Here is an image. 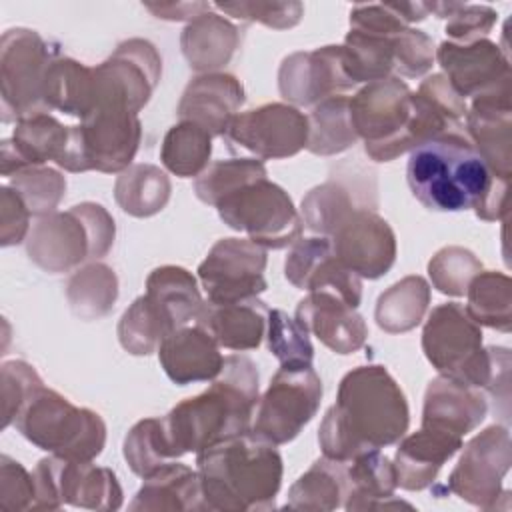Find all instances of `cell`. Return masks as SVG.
<instances>
[{"label": "cell", "mask_w": 512, "mask_h": 512, "mask_svg": "<svg viewBox=\"0 0 512 512\" xmlns=\"http://www.w3.org/2000/svg\"><path fill=\"white\" fill-rule=\"evenodd\" d=\"M284 276L298 290L334 292L352 308L360 306L362 278L334 256L328 236L298 238L288 250Z\"/></svg>", "instance_id": "obj_20"}, {"label": "cell", "mask_w": 512, "mask_h": 512, "mask_svg": "<svg viewBox=\"0 0 512 512\" xmlns=\"http://www.w3.org/2000/svg\"><path fill=\"white\" fill-rule=\"evenodd\" d=\"M434 42L418 28L406 26L394 36V72L404 78H418L434 64Z\"/></svg>", "instance_id": "obj_53"}, {"label": "cell", "mask_w": 512, "mask_h": 512, "mask_svg": "<svg viewBox=\"0 0 512 512\" xmlns=\"http://www.w3.org/2000/svg\"><path fill=\"white\" fill-rule=\"evenodd\" d=\"M510 464L512 442L508 428L500 424L488 426L464 446L444 490L472 506L494 510L498 498L506 494V490H502V480L508 474Z\"/></svg>", "instance_id": "obj_14"}, {"label": "cell", "mask_w": 512, "mask_h": 512, "mask_svg": "<svg viewBox=\"0 0 512 512\" xmlns=\"http://www.w3.org/2000/svg\"><path fill=\"white\" fill-rule=\"evenodd\" d=\"M410 424L406 394L380 364H366L344 374L336 402L326 410L318 444L330 460L354 456L400 442Z\"/></svg>", "instance_id": "obj_2"}, {"label": "cell", "mask_w": 512, "mask_h": 512, "mask_svg": "<svg viewBox=\"0 0 512 512\" xmlns=\"http://www.w3.org/2000/svg\"><path fill=\"white\" fill-rule=\"evenodd\" d=\"M334 256L358 278L376 280L396 262V234L370 208L354 210L330 236Z\"/></svg>", "instance_id": "obj_18"}, {"label": "cell", "mask_w": 512, "mask_h": 512, "mask_svg": "<svg viewBox=\"0 0 512 512\" xmlns=\"http://www.w3.org/2000/svg\"><path fill=\"white\" fill-rule=\"evenodd\" d=\"M482 272V262L462 246H446L428 262L432 286L446 296H464L470 280Z\"/></svg>", "instance_id": "obj_49"}, {"label": "cell", "mask_w": 512, "mask_h": 512, "mask_svg": "<svg viewBox=\"0 0 512 512\" xmlns=\"http://www.w3.org/2000/svg\"><path fill=\"white\" fill-rule=\"evenodd\" d=\"M268 352L280 366H312L314 346L308 330L284 310H270L266 322Z\"/></svg>", "instance_id": "obj_47"}, {"label": "cell", "mask_w": 512, "mask_h": 512, "mask_svg": "<svg viewBox=\"0 0 512 512\" xmlns=\"http://www.w3.org/2000/svg\"><path fill=\"white\" fill-rule=\"evenodd\" d=\"M258 398L260 376L256 364L242 354L226 356L220 374L204 392L178 402L162 418L174 456L198 454L250 430Z\"/></svg>", "instance_id": "obj_3"}, {"label": "cell", "mask_w": 512, "mask_h": 512, "mask_svg": "<svg viewBox=\"0 0 512 512\" xmlns=\"http://www.w3.org/2000/svg\"><path fill=\"white\" fill-rule=\"evenodd\" d=\"M468 316L478 326L500 332L512 330V280L498 270L478 272L466 288Z\"/></svg>", "instance_id": "obj_41"}, {"label": "cell", "mask_w": 512, "mask_h": 512, "mask_svg": "<svg viewBox=\"0 0 512 512\" xmlns=\"http://www.w3.org/2000/svg\"><path fill=\"white\" fill-rule=\"evenodd\" d=\"M94 100V68L68 56L54 58L44 78V104L48 110H60L82 120L94 108Z\"/></svg>", "instance_id": "obj_34"}, {"label": "cell", "mask_w": 512, "mask_h": 512, "mask_svg": "<svg viewBox=\"0 0 512 512\" xmlns=\"http://www.w3.org/2000/svg\"><path fill=\"white\" fill-rule=\"evenodd\" d=\"M434 58L444 70L450 86L466 100L484 94L504 80L512 78L510 60L500 46L488 38H478L472 42H452L444 40Z\"/></svg>", "instance_id": "obj_22"}, {"label": "cell", "mask_w": 512, "mask_h": 512, "mask_svg": "<svg viewBox=\"0 0 512 512\" xmlns=\"http://www.w3.org/2000/svg\"><path fill=\"white\" fill-rule=\"evenodd\" d=\"M430 304V284L422 276H406L378 296L374 308L376 324L388 334L416 328Z\"/></svg>", "instance_id": "obj_38"}, {"label": "cell", "mask_w": 512, "mask_h": 512, "mask_svg": "<svg viewBox=\"0 0 512 512\" xmlns=\"http://www.w3.org/2000/svg\"><path fill=\"white\" fill-rule=\"evenodd\" d=\"M212 6L234 18L260 22L276 30L296 26L304 14V6L300 2H218Z\"/></svg>", "instance_id": "obj_52"}, {"label": "cell", "mask_w": 512, "mask_h": 512, "mask_svg": "<svg viewBox=\"0 0 512 512\" xmlns=\"http://www.w3.org/2000/svg\"><path fill=\"white\" fill-rule=\"evenodd\" d=\"M118 298V278L114 270L102 262H90L76 270L66 284V300L80 320H100Z\"/></svg>", "instance_id": "obj_40"}, {"label": "cell", "mask_w": 512, "mask_h": 512, "mask_svg": "<svg viewBox=\"0 0 512 512\" xmlns=\"http://www.w3.org/2000/svg\"><path fill=\"white\" fill-rule=\"evenodd\" d=\"M2 376V428L14 424V418L22 406L44 386L34 366L24 360L4 362L0 368Z\"/></svg>", "instance_id": "obj_51"}, {"label": "cell", "mask_w": 512, "mask_h": 512, "mask_svg": "<svg viewBox=\"0 0 512 512\" xmlns=\"http://www.w3.org/2000/svg\"><path fill=\"white\" fill-rule=\"evenodd\" d=\"M34 510H60L64 504L86 510H118L122 486L110 468L56 454L42 458L34 472Z\"/></svg>", "instance_id": "obj_12"}, {"label": "cell", "mask_w": 512, "mask_h": 512, "mask_svg": "<svg viewBox=\"0 0 512 512\" xmlns=\"http://www.w3.org/2000/svg\"><path fill=\"white\" fill-rule=\"evenodd\" d=\"M210 154L212 134L188 120L174 124L166 132L160 148L164 168L178 178H198L208 168Z\"/></svg>", "instance_id": "obj_43"}, {"label": "cell", "mask_w": 512, "mask_h": 512, "mask_svg": "<svg viewBox=\"0 0 512 512\" xmlns=\"http://www.w3.org/2000/svg\"><path fill=\"white\" fill-rule=\"evenodd\" d=\"M124 460L142 480L176 460L166 440L162 418H144L128 430L124 438Z\"/></svg>", "instance_id": "obj_46"}, {"label": "cell", "mask_w": 512, "mask_h": 512, "mask_svg": "<svg viewBox=\"0 0 512 512\" xmlns=\"http://www.w3.org/2000/svg\"><path fill=\"white\" fill-rule=\"evenodd\" d=\"M172 184L164 170L154 164H130L114 184V198L122 212L134 218H148L164 210Z\"/></svg>", "instance_id": "obj_36"}, {"label": "cell", "mask_w": 512, "mask_h": 512, "mask_svg": "<svg viewBox=\"0 0 512 512\" xmlns=\"http://www.w3.org/2000/svg\"><path fill=\"white\" fill-rule=\"evenodd\" d=\"M396 488L394 464L380 450H368L346 462V496L342 506L350 512L412 508L404 500H394Z\"/></svg>", "instance_id": "obj_30"}, {"label": "cell", "mask_w": 512, "mask_h": 512, "mask_svg": "<svg viewBox=\"0 0 512 512\" xmlns=\"http://www.w3.org/2000/svg\"><path fill=\"white\" fill-rule=\"evenodd\" d=\"M70 126H62L50 112L26 116L16 122L12 138L2 140V176L10 178L30 166L58 162L68 144Z\"/></svg>", "instance_id": "obj_27"}, {"label": "cell", "mask_w": 512, "mask_h": 512, "mask_svg": "<svg viewBox=\"0 0 512 512\" xmlns=\"http://www.w3.org/2000/svg\"><path fill=\"white\" fill-rule=\"evenodd\" d=\"M58 56V46L46 42L36 30L10 28L2 34L0 84L4 122L50 112L44 104V78Z\"/></svg>", "instance_id": "obj_11"}, {"label": "cell", "mask_w": 512, "mask_h": 512, "mask_svg": "<svg viewBox=\"0 0 512 512\" xmlns=\"http://www.w3.org/2000/svg\"><path fill=\"white\" fill-rule=\"evenodd\" d=\"M146 296L166 320L170 332L196 320L204 300L196 278L182 266L154 268L146 278Z\"/></svg>", "instance_id": "obj_33"}, {"label": "cell", "mask_w": 512, "mask_h": 512, "mask_svg": "<svg viewBox=\"0 0 512 512\" xmlns=\"http://www.w3.org/2000/svg\"><path fill=\"white\" fill-rule=\"evenodd\" d=\"M398 34V32H396ZM370 30L350 28L340 44L342 66L346 76L354 82H376L390 78L394 72V36Z\"/></svg>", "instance_id": "obj_35"}, {"label": "cell", "mask_w": 512, "mask_h": 512, "mask_svg": "<svg viewBox=\"0 0 512 512\" xmlns=\"http://www.w3.org/2000/svg\"><path fill=\"white\" fill-rule=\"evenodd\" d=\"M358 142L350 122L348 96L336 94L316 106L308 114V144L306 148L316 156H334L346 152Z\"/></svg>", "instance_id": "obj_42"}, {"label": "cell", "mask_w": 512, "mask_h": 512, "mask_svg": "<svg viewBox=\"0 0 512 512\" xmlns=\"http://www.w3.org/2000/svg\"><path fill=\"white\" fill-rule=\"evenodd\" d=\"M128 508L134 512L208 510L198 470H192L176 460L164 464L154 474L144 478V484Z\"/></svg>", "instance_id": "obj_31"}, {"label": "cell", "mask_w": 512, "mask_h": 512, "mask_svg": "<svg viewBox=\"0 0 512 512\" xmlns=\"http://www.w3.org/2000/svg\"><path fill=\"white\" fill-rule=\"evenodd\" d=\"M242 104L244 86L240 80L226 72H210L198 74L186 84L176 114L212 136H224Z\"/></svg>", "instance_id": "obj_24"}, {"label": "cell", "mask_w": 512, "mask_h": 512, "mask_svg": "<svg viewBox=\"0 0 512 512\" xmlns=\"http://www.w3.org/2000/svg\"><path fill=\"white\" fill-rule=\"evenodd\" d=\"M158 360L166 376L178 386L212 382L224 366L218 342L198 324L170 332L158 346Z\"/></svg>", "instance_id": "obj_25"}, {"label": "cell", "mask_w": 512, "mask_h": 512, "mask_svg": "<svg viewBox=\"0 0 512 512\" xmlns=\"http://www.w3.org/2000/svg\"><path fill=\"white\" fill-rule=\"evenodd\" d=\"M266 250L248 238H220L198 266V280L212 304L256 298L268 288Z\"/></svg>", "instance_id": "obj_15"}, {"label": "cell", "mask_w": 512, "mask_h": 512, "mask_svg": "<svg viewBox=\"0 0 512 512\" xmlns=\"http://www.w3.org/2000/svg\"><path fill=\"white\" fill-rule=\"evenodd\" d=\"M26 202L32 216H46L56 212L60 200L66 192V178L48 166H30L14 176H10V184Z\"/></svg>", "instance_id": "obj_48"}, {"label": "cell", "mask_w": 512, "mask_h": 512, "mask_svg": "<svg viewBox=\"0 0 512 512\" xmlns=\"http://www.w3.org/2000/svg\"><path fill=\"white\" fill-rule=\"evenodd\" d=\"M354 86L344 72L342 50L334 44L294 52L282 60L278 70V90L284 100L296 106H316Z\"/></svg>", "instance_id": "obj_21"}, {"label": "cell", "mask_w": 512, "mask_h": 512, "mask_svg": "<svg viewBox=\"0 0 512 512\" xmlns=\"http://www.w3.org/2000/svg\"><path fill=\"white\" fill-rule=\"evenodd\" d=\"M462 448V438L442 430L420 426L418 432L402 436L394 454L396 482L404 490H424L434 484L440 468Z\"/></svg>", "instance_id": "obj_28"}, {"label": "cell", "mask_w": 512, "mask_h": 512, "mask_svg": "<svg viewBox=\"0 0 512 512\" xmlns=\"http://www.w3.org/2000/svg\"><path fill=\"white\" fill-rule=\"evenodd\" d=\"M294 318L308 334H314L326 348L342 356L358 352L368 338L364 318L334 292H308L298 302Z\"/></svg>", "instance_id": "obj_23"}, {"label": "cell", "mask_w": 512, "mask_h": 512, "mask_svg": "<svg viewBox=\"0 0 512 512\" xmlns=\"http://www.w3.org/2000/svg\"><path fill=\"white\" fill-rule=\"evenodd\" d=\"M322 402V380L312 366H280L258 398L252 432L280 446L292 442L316 416Z\"/></svg>", "instance_id": "obj_13"}, {"label": "cell", "mask_w": 512, "mask_h": 512, "mask_svg": "<svg viewBox=\"0 0 512 512\" xmlns=\"http://www.w3.org/2000/svg\"><path fill=\"white\" fill-rule=\"evenodd\" d=\"M368 198L360 196L340 178H330L324 184L312 188L302 198V222L312 232L332 236L334 230L358 208H370Z\"/></svg>", "instance_id": "obj_39"}, {"label": "cell", "mask_w": 512, "mask_h": 512, "mask_svg": "<svg viewBox=\"0 0 512 512\" xmlns=\"http://www.w3.org/2000/svg\"><path fill=\"white\" fill-rule=\"evenodd\" d=\"M144 8L152 12L156 18L180 22V20H196L198 16L210 12L214 6L208 2H166V4H150L146 2Z\"/></svg>", "instance_id": "obj_56"}, {"label": "cell", "mask_w": 512, "mask_h": 512, "mask_svg": "<svg viewBox=\"0 0 512 512\" xmlns=\"http://www.w3.org/2000/svg\"><path fill=\"white\" fill-rule=\"evenodd\" d=\"M486 412L488 402L478 388L438 376L430 380L424 394L422 426L464 438L482 424Z\"/></svg>", "instance_id": "obj_26"}, {"label": "cell", "mask_w": 512, "mask_h": 512, "mask_svg": "<svg viewBox=\"0 0 512 512\" xmlns=\"http://www.w3.org/2000/svg\"><path fill=\"white\" fill-rule=\"evenodd\" d=\"M512 78L472 98L464 116V132L490 172L512 176Z\"/></svg>", "instance_id": "obj_19"}, {"label": "cell", "mask_w": 512, "mask_h": 512, "mask_svg": "<svg viewBox=\"0 0 512 512\" xmlns=\"http://www.w3.org/2000/svg\"><path fill=\"white\" fill-rule=\"evenodd\" d=\"M270 308L256 296L248 300L212 304L204 300L196 324L202 326L220 348L246 352L262 344Z\"/></svg>", "instance_id": "obj_29"}, {"label": "cell", "mask_w": 512, "mask_h": 512, "mask_svg": "<svg viewBox=\"0 0 512 512\" xmlns=\"http://www.w3.org/2000/svg\"><path fill=\"white\" fill-rule=\"evenodd\" d=\"M430 12L446 20V36L452 42H472L486 38L494 28L498 14L490 6L462 4V2H428Z\"/></svg>", "instance_id": "obj_50"}, {"label": "cell", "mask_w": 512, "mask_h": 512, "mask_svg": "<svg viewBox=\"0 0 512 512\" xmlns=\"http://www.w3.org/2000/svg\"><path fill=\"white\" fill-rule=\"evenodd\" d=\"M114 218L102 204L82 202L66 212L40 216L26 238L28 258L50 274H62L106 256L114 244Z\"/></svg>", "instance_id": "obj_7"}, {"label": "cell", "mask_w": 512, "mask_h": 512, "mask_svg": "<svg viewBox=\"0 0 512 512\" xmlns=\"http://www.w3.org/2000/svg\"><path fill=\"white\" fill-rule=\"evenodd\" d=\"M170 334V328L146 294L138 296L118 322L120 346L134 356L158 352L160 342Z\"/></svg>", "instance_id": "obj_45"}, {"label": "cell", "mask_w": 512, "mask_h": 512, "mask_svg": "<svg viewBox=\"0 0 512 512\" xmlns=\"http://www.w3.org/2000/svg\"><path fill=\"white\" fill-rule=\"evenodd\" d=\"M224 138L228 144L252 152L258 160L290 158L308 144V116L292 104H262L238 112Z\"/></svg>", "instance_id": "obj_16"}, {"label": "cell", "mask_w": 512, "mask_h": 512, "mask_svg": "<svg viewBox=\"0 0 512 512\" xmlns=\"http://www.w3.org/2000/svg\"><path fill=\"white\" fill-rule=\"evenodd\" d=\"M36 488L32 474L12 460L10 456H0V508L2 510H34Z\"/></svg>", "instance_id": "obj_54"}, {"label": "cell", "mask_w": 512, "mask_h": 512, "mask_svg": "<svg viewBox=\"0 0 512 512\" xmlns=\"http://www.w3.org/2000/svg\"><path fill=\"white\" fill-rule=\"evenodd\" d=\"M30 216L26 202L12 186L0 188V244L14 246L28 238Z\"/></svg>", "instance_id": "obj_55"}, {"label": "cell", "mask_w": 512, "mask_h": 512, "mask_svg": "<svg viewBox=\"0 0 512 512\" xmlns=\"http://www.w3.org/2000/svg\"><path fill=\"white\" fill-rule=\"evenodd\" d=\"M348 112L366 154L376 162H390L440 134L436 114L398 76L360 88L348 98Z\"/></svg>", "instance_id": "obj_5"}, {"label": "cell", "mask_w": 512, "mask_h": 512, "mask_svg": "<svg viewBox=\"0 0 512 512\" xmlns=\"http://www.w3.org/2000/svg\"><path fill=\"white\" fill-rule=\"evenodd\" d=\"M422 350L440 376L504 396L510 390V350L482 346V330L458 302H446L428 314Z\"/></svg>", "instance_id": "obj_6"}, {"label": "cell", "mask_w": 512, "mask_h": 512, "mask_svg": "<svg viewBox=\"0 0 512 512\" xmlns=\"http://www.w3.org/2000/svg\"><path fill=\"white\" fill-rule=\"evenodd\" d=\"M140 140L138 114L122 102L100 100L82 118V124L70 126L68 144L56 164L66 172L120 174L132 164Z\"/></svg>", "instance_id": "obj_9"}, {"label": "cell", "mask_w": 512, "mask_h": 512, "mask_svg": "<svg viewBox=\"0 0 512 512\" xmlns=\"http://www.w3.org/2000/svg\"><path fill=\"white\" fill-rule=\"evenodd\" d=\"M162 76V58L144 38H130L98 66H94L96 100H116L138 114L150 100Z\"/></svg>", "instance_id": "obj_17"}, {"label": "cell", "mask_w": 512, "mask_h": 512, "mask_svg": "<svg viewBox=\"0 0 512 512\" xmlns=\"http://www.w3.org/2000/svg\"><path fill=\"white\" fill-rule=\"evenodd\" d=\"M238 44V28L212 10L188 22L180 36L182 54L188 66L202 74L224 68L232 60Z\"/></svg>", "instance_id": "obj_32"}, {"label": "cell", "mask_w": 512, "mask_h": 512, "mask_svg": "<svg viewBox=\"0 0 512 512\" xmlns=\"http://www.w3.org/2000/svg\"><path fill=\"white\" fill-rule=\"evenodd\" d=\"M196 470L208 510H270L282 486L276 444L252 430L230 436L196 454Z\"/></svg>", "instance_id": "obj_4"}, {"label": "cell", "mask_w": 512, "mask_h": 512, "mask_svg": "<svg viewBox=\"0 0 512 512\" xmlns=\"http://www.w3.org/2000/svg\"><path fill=\"white\" fill-rule=\"evenodd\" d=\"M406 182L412 196L432 212L472 208L486 222L508 214L510 180L490 172L464 130L416 146L406 164Z\"/></svg>", "instance_id": "obj_1"}, {"label": "cell", "mask_w": 512, "mask_h": 512, "mask_svg": "<svg viewBox=\"0 0 512 512\" xmlns=\"http://www.w3.org/2000/svg\"><path fill=\"white\" fill-rule=\"evenodd\" d=\"M388 6L400 16L402 22H406L408 26L412 22H420L430 14V6L428 2H388Z\"/></svg>", "instance_id": "obj_57"}, {"label": "cell", "mask_w": 512, "mask_h": 512, "mask_svg": "<svg viewBox=\"0 0 512 512\" xmlns=\"http://www.w3.org/2000/svg\"><path fill=\"white\" fill-rule=\"evenodd\" d=\"M216 210L228 228L244 232L248 240L264 250L292 246L304 228L302 216L288 192L268 178H260L228 194L216 204Z\"/></svg>", "instance_id": "obj_10"}, {"label": "cell", "mask_w": 512, "mask_h": 512, "mask_svg": "<svg viewBox=\"0 0 512 512\" xmlns=\"http://www.w3.org/2000/svg\"><path fill=\"white\" fill-rule=\"evenodd\" d=\"M14 426L40 450L76 462H92L106 444V424L100 414L74 406L46 386L22 406Z\"/></svg>", "instance_id": "obj_8"}, {"label": "cell", "mask_w": 512, "mask_h": 512, "mask_svg": "<svg viewBox=\"0 0 512 512\" xmlns=\"http://www.w3.org/2000/svg\"><path fill=\"white\" fill-rule=\"evenodd\" d=\"M346 496V462L318 458L288 490V510H336Z\"/></svg>", "instance_id": "obj_37"}, {"label": "cell", "mask_w": 512, "mask_h": 512, "mask_svg": "<svg viewBox=\"0 0 512 512\" xmlns=\"http://www.w3.org/2000/svg\"><path fill=\"white\" fill-rule=\"evenodd\" d=\"M268 178V170L258 158H222L194 178V194L204 204L216 206L222 198L236 192L238 188Z\"/></svg>", "instance_id": "obj_44"}]
</instances>
